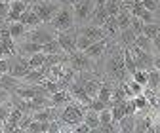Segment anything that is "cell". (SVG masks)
I'll list each match as a JSON object with an SVG mask.
<instances>
[{
	"label": "cell",
	"mask_w": 160,
	"mask_h": 133,
	"mask_svg": "<svg viewBox=\"0 0 160 133\" xmlns=\"http://www.w3.org/2000/svg\"><path fill=\"white\" fill-rule=\"evenodd\" d=\"M105 74L114 82H128L132 78V74L128 72L126 65H124V48L116 44L112 38H111V44L107 48V59H105Z\"/></svg>",
	"instance_id": "cell-1"
},
{
	"label": "cell",
	"mask_w": 160,
	"mask_h": 133,
	"mask_svg": "<svg viewBox=\"0 0 160 133\" xmlns=\"http://www.w3.org/2000/svg\"><path fill=\"white\" fill-rule=\"evenodd\" d=\"M55 31H67V29H72L76 25L74 21V10H72V4L69 6L67 2L57 10V13L53 15L52 23H50Z\"/></svg>",
	"instance_id": "cell-2"
},
{
	"label": "cell",
	"mask_w": 160,
	"mask_h": 133,
	"mask_svg": "<svg viewBox=\"0 0 160 133\" xmlns=\"http://www.w3.org/2000/svg\"><path fill=\"white\" fill-rule=\"evenodd\" d=\"M63 4H59L57 0H36L34 4H31V8L36 12V15L40 17V21L46 23V25H50L52 19H53V15L57 13V10L61 8Z\"/></svg>",
	"instance_id": "cell-3"
},
{
	"label": "cell",
	"mask_w": 160,
	"mask_h": 133,
	"mask_svg": "<svg viewBox=\"0 0 160 133\" xmlns=\"http://www.w3.org/2000/svg\"><path fill=\"white\" fill-rule=\"evenodd\" d=\"M72 10H74L76 27L88 25L92 21V17H93V12H95V0H82V2H74L72 4Z\"/></svg>",
	"instance_id": "cell-4"
},
{
	"label": "cell",
	"mask_w": 160,
	"mask_h": 133,
	"mask_svg": "<svg viewBox=\"0 0 160 133\" xmlns=\"http://www.w3.org/2000/svg\"><path fill=\"white\" fill-rule=\"evenodd\" d=\"M76 38H78V27L76 25L72 29H67V31H57V40H59V44H61V48L67 55H71L78 50Z\"/></svg>",
	"instance_id": "cell-5"
},
{
	"label": "cell",
	"mask_w": 160,
	"mask_h": 133,
	"mask_svg": "<svg viewBox=\"0 0 160 133\" xmlns=\"http://www.w3.org/2000/svg\"><path fill=\"white\" fill-rule=\"evenodd\" d=\"M67 65H71L76 72H84V70H95V61L93 59H90V57L82 51V50H76L74 53H71L69 55V63Z\"/></svg>",
	"instance_id": "cell-6"
},
{
	"label": "cell",
	"mask_w": 160,
	"mask_h": 133,
	"mask_svg": "<svg viewBox=\"0 0 160 133\" xmlns=\"http://www.w3.org/2000/svg\"><path fill=\"white\" fill-rule=\"evenodd\" d=\"M130 51H132L133 59H135V63H137V69H145V70H152V69H154V55H152V53L141 50V48L135 46V44L130 46Z\"/></svg>",
	"instance_id": "cell-7"
},
{
	"label": "cell",
	"mask_w": 160,
	"mask_h": 133,
	"mask_svg": "<svg viewBox=\"0 0 160 133\" xmlns=\"http://www.w3.org/2000/svg\"><path fill=\"white\" fill-rule=\"evenodd\" d=\"M31 70V63H29V57L25 55H12L10 57V74L15 76V78H23V76Z\"/></svg>",
	"instance_id": "cell-8"
},
{
	"label": "cell",
	"mask_w": 160,
	"mask_h": 133,
	"mask_svg": "<svg viewBox=\"0 0 160 133\" xmlns=\"http://www.w3.org/2000/svg\"><path fill=\"white\" fill-rule=\"evenodd\" d=\"M109 44H111V38H103V40H97V42L90 44V46L84 50V53L90 57V59H93V61H99V59H103V55L107 53V48H109Z\"/></svg>",
	"instance_id": "cell-9"
},
{
	"label": "cell",
	"mask_w": 160,
	"mask_h": 133,
	"mask_svg": "<svg viewBox=\"0 0 160 133\" xmlns=\"http://www.w3.org/2000/svg\"><path fill=\"white\" fill-rule=\"evenodd\" d=\"M78 32L80 34H86L92 42H97V40H103V38H109L105 29L99 27V25H93V23H88V25H82L78 27Z\"/></svg>",
	"instance_id": "cell-10"
},
{
	"label": "cell",
	"mask_w": 160,
	"mask_h": 133,
	"mask_svg": "<svg viewBox=\"0 0 160 133\" xmlns=\"http://www.w3.org/2000/svg\"><path fill=\"white\" fill-rule=\"evenodd\" d=\"M135 38H137V32H135V29H133V27H128V29L120 31V32L116 34L114 42H116V44H120L122 48H130V46L135 42Z\"/></svg>",
	"instance_id": "cell-11"
},
{
	"label": "cell",
	"mask_w": 160,
	"mask_h": 133,
	"mask_svg": "<svg viewBox=\"0 0 160 133\" xmlns=\"http://www.w3.org/2000/svg\"><path fill=\"white\" fill-rule=\"evenodd\" d=\"M38 51H42V44H38V42H32V40H21L17 44V53L19 55H25V57H31Z\"/></svg>",
	"instance_id": "cell-12"
},
{
	"label": "cell",
	"mask_w": 160,
	"mask_h": 133,
	"mask_svg": "<svg viewBox=\"0 0 160 133\" xmlns=\"http://www.w3.org/2000/svg\"><path fill=\"white\" fill-rule=\"evenodd\" d=\"M23 110L21 108H12V114H10V118L6 120V124H4V131L6 133H12V131H19V122H21V118H23Z\"/></svg>",
	"instance_id": "cell-13"
},
{
	"label": "cell",
	"mask_w": 160,
	"mask_h": 133,
	"mask_svg": "<svg viewBox=\"0 0 160 133\" xmlns=\"http://www.w3.org/2000/svg\"><path fill=\"white\" fill-rule=\"evenodd\" d=\"M135 133H154V118L151 114H145L143 118H137Z\"/></svg>",
	"instance_id": "cell-14"
},
{
	"label": "cell",
	"mask_w": 160,
	"mask_h": 133,
	"mask_svg": "<svg viewBox=\"0 0 160 133\" xmlns=\"http://www.w3.org/2000/svg\"><path fill=\"white\" fill-rule=\"evenodd\" d=\"M8 29H10V34H12V38H13L15 42H21L23 38H25V34H27V31H29V27L23 25L21 21H12V23H8Z\"/></svg>",
	"instance_id": "cell-15"
},
{
	"label": "cell",
	"mask_w": 160,
	"mask_h": 133,
	"mask_svg": "<svg viewBox=\"0 0 160 133\" xmlns=\"http://www.w3.org/2000/svg\"><path fill=\"white\" fill-rule=\"evenodd\" d=\"M50 97H52V105H53V107H59V108L72 101V95L69 93V89H57L55 93L50 95Z\"/></svg>",
	"instance_id": "cell-16"
},
{
	"label": "cell",
	"mask_w": 160,
	"mask_h": 133,
	"mask_svg": "<svg viewBox=\"0 0 160 133\" xmlns=\"http://www.w3.org/2000/svg\"><path fill=\"white\" fill-rule=\"evenodd\" d=\"M19 21H21L23 25H27L29 29H32V27H38L40 23H42V21H40V17L36 15V12L29 6L23 13H21V19H19Z\"/></svg>",
	"instance_id": "cell-17"
},
{
	"label": "cell",
	"mask_w": 160,
	"mask_h": 133,
	"mask_svg": "<svg viewBox=\"0 0 160 133\" xmlns=\"http://www.w3.org/2000/svg\"><path fill=\"white\" fill-rule=\"evenodd\" d=\"M135 122H137V118H135V114H126L124 118H120L118 120V131H122V133H133L135 131Z\"/></svg>",
	"instance_id": "cell-18"
},
{
	"label": "cell",
	"mask_w": 160,
	"mask_h": 133,
	"mask_svg": "<svg viewBox=\"0 0 160 133\" xmlns=\"http://www.w3.org/2000/svg\"><path fill=\"white\" fill-rule=\"evenodd\" d=\"M46 78V74H44V70L42 69H31L25 76H23V82H27V84H42V80Z\"/></svg>",
	"instance_id": "cell-19"
},
{
	"label": "cell",
	"mask_w": 160,
	"mask_h": 133,
	"mask_svg": "<svg viewBox=\"0 0 160 133\" xmlns=\"http://www.w3.org/2000/svg\"><path fill=\"white\" fill-rule=\"evenodd\" d=\"M97 99H101L103 103H107L111 107V101H112V84L103 82L101 88H99V91H97Z\"/></svg>",
	"instance_id": "cell-20"
},
{
	"label": "cell",
	"mask_w": 160,
	"mask_h": 133,
	"mask_svg": "<svg viewBox=\"0 0 160 133\" xmlns=\"http://www.w3.org/2000/svg\"><path fill=\"white\" fill-rule=\"evenodd\" d=\"M84 122L92 127V131H97V127L101 126V120H99V112H97V110L88 108V110H86V114H84Z\"/></svg>",
	"instance_id": "cell-21"
},
{
	"label": "cell",
	"mask_w": 160,
	"mask_h": 133,
	"mask_svg": "<svg viewBox=\"0 0 160 133\" xmlns=\"http://www.w3.org/2000/svg\"><path fill=\"white\" fill-rule=\"evenodd\" d=\"M135 46H139L141 50H145V51H149V53H152L154 55V48H152V40L149 36H145V34H137V38H135V42H133Z\"/></svg>",
	"instance_id": "cell-22"
},
{
	"label": "cell",
	"mask_w": 160,
	"mask_h": 133,
	"mask_svg": "<svg viewBox=\"0 0 160 133\" xmlns=\"http://www.w3.org/2000/svg\"><path fill=\"white\" fill-rule=\"evenodd\" d=\"M124 65H126L128 72L133 76V74H135V70H137V63H135V59H133V55H132L130 48H124Z\"/></svg>",
	"instance_id": "cell-23"
},
{
	"label": "cell",
	"mask_w": 160,
	"mask_h": 133,
	"mask_svg": "<svg viewBox=\"0 0 160 133\" xmlns=\"http://www.w3.org/2000/svg\"><path fill=\"white\" fill-rule=\"evenodd\" d=\"M42 51H44V53H65L57 38H55V40L46 42V44H42Z\"/></svg>",
	"instance_id": "cell-24"
},
{
	"label": "cell",
	"mask_w": 160,
	"mask_h": 133,
	"mask_svg": "<svg viewBox=\"0 0 160 133\" xmlns=\"http://www.w3.org/2000/svg\"><path fill=\"white\" fill-rule=\"evenodd\" d=\"M147 88H151V89H154V91L160 88V70H158V69L149 70V82H147Z\"/></svg>",
	"instance_id": "cell-25"
},
{
	"label": "cell",
	"mask_w": 160,
	"mask_h": 133,
	"mask_svg": "<svg viewBox=\"0 0 160 133\" xmlns=\"http://www.w3.org/2000/svg\"><path fill=\"white\" fill-rule=\"evenodd\" d=\"M12 108H13V105L10 103V99H8V101H4V103H0V120H2L4 124H6V120L10 118Z\"/></svg>",
	"instance_id": "cell-26"
},
{
	"label": "cell",
	"mask_w": 160,
	"mask_h": 133,
	"mask_svg": "<svg viewBox=\"0 0 160 133\" xmlns=\"http://www.w3.org/2000/svg\"><path fill=\"white\" fill-rule=\"evenodd\" d=\"M160 32V25H156V23H145V27H143V32L141 34H145V36H149L151 40Z\"/></svg>",
	"instance_id": "cell-27"
},
{
	"label": "cell",
	"mask_w": 160,
	"mask_h": 133,
	"mask_svg": "<svg viewBox=\"0 0 160 133\" xmlns=\"http://www.w3.org/2000/svg\"><path fill=\"white\" fill-rule=\"evenodd\" d=\"M29 63H31V69H40L44 65V51H38L34 55L29 57Z\"/></svg>",
	"instance_id": "cell-28"
},
{
	"label": "cell",
	"mask_w": 160,
	"mask_h": 133,
	"mask_svg": "<svg viewBox=\"0 0 160 133\" xmlns=\"http://www.w3.org/2000/svg\"><path fill=\"white\" fill-rule=\"evenodd\" d=\"M132 78H133L135 82H139V84L147 86V82H149V70H145V69H137Z\"/></svg>",
	"instance_id": "cell-29"
},
{
	"label": "cell",
	"mask_w": 160,
	"mask_h": 133,
	"mask_svg": "<svg viewBox=\"0 0 160 133\" xmlns=\"http://www.w3.org/2000/svg\"><path fill=\"white\" fill-rule=\"evenodd\" d=\"M99 120H101V126H111L112 124V114H111V107L103 108L99 112Z\"/></svg>",
	"instance_id": "cell-30"
},
{
	"label": "cell",
	"mask_w": 160,
	"mask_h": 133,
	"mask_svg": "<svg viewBox=\"0 0 160 133\" xmlns=\"http://www.w3.org/2000/svg\"><path fill=\"white\" fill-rule=\"evenodd\" d=\"M90 44H93V42L90 40V38H88L86 34H80V32H78V38H76V48L84 51V50H86V48H88Z\"/></svg>",
	"instance_id": "cell-31"
},
{
	"label": "cell",
	"mask_w": 160,
	"mask_h": 133,
	"mask_svg": "<svg viewBox=\"0 0 160 133\" xmlns=\"http://www.w3.org/2000/svg\"><path fill=\"white\" fill-rule=\"evenodd\" d=\"M88 108H92V110H97V112H101L103 108H109V105H107V103H103L101 99H97V97H93V99L90 101Z\"/></svg>",
	"instance_id": "cell-32"
},
{
	"label": "cell",
	"mask_w": 160,
	"mask_h": 133,
	"mask_svg": "<svg viewBox=\"0 0 160 133\" xmlns=\"http://www.w3.org/2000/svg\"><path fill=\"white\" fill-rule=\"evenodd\" d=\"M128 86L132 88L133 95H141V93L145 91V86H143V84H139V82H135L133 78H130V80H128Z\"/></svg>",
	"instance_id": "cell-33"
},
{
	"label": "cell",
	"mask_w": 160,
	"mask_h": 133,
	"mask_svg": "<svg viewBox=\"0 0 160 133\" xmlns=\"http://www.w3.org/2000/svg\"><path fill=\"white\" fill-rule=\"evenodd\" d=\"M32 120H34V118H32V114H23L21 122H19V131H27Z\"/></svg>",
	"instance_id": "cell-34"
},
{
	"label": "cell",
	"mask_w": 160,
	"mask_h": 133,
	"mask_svg": "<svg viewBox=\"0 0 160 133\" xmlns=\"http://www.w3.org/2000/svg\"><path fill=\"white\" fill-rule=\"evenodd\" d=\"M132 27L135 29V32H137V34H141V32H143V27H145L143 19H139V17H133V19H132Z\"/></svg>",
	"instance_id": "cell-35"
},
{
	"label": "cell",
	"mask_w": 160,
	"mask_h": 133,
	"mask_svg": "<svg viewBox=\"0 0 160 133\" xmlns=\"http://www.w3.org/2000/svg\"><path fill=\"white\" fill-rule=\"evenodd\" d=\"M8 13H10V4L0 2V19H8Z\"/></svg>",
	"instance_id": "cell-36"
},
{
	"label": "cell",
	"mask_w": 160,
	"mask_h": 133,
	"mask_svg": "<svg viewBox=\"0 0 160 133\" xmlns=\"http://www.w3.org/2000/svg\"><path fill=\"white\" fill-rule=\"evenodd\" d=\"M152 48H154V55H156V53H160V32L152 38Z\"/></svg>",
	"instance_id": "cell-37"
},
{
	"label": "cell",
	"mask_w": 160,
	"mask_h": 133,
	"mask_svg": "<svg viewBox=\"0 0 160 133\" xmlns=\"http://www.w3.org/2000/svg\"><path fill=\"white\" fill-rule=\"evenodd\" d=\"M8 99H10V91H8L6 88L0 86V103H4V101H8Z\"/></svg>",
	"instance_id": "cell-38"
},
{
	"label": "cell",
	"mask_w": 160,
	"mask_h": 133,
	"mask_svg": "<svg viewBox=\"0 0 160 133\" xmlns=\"http://www.w3.org/2000/svg\"><path fill=\"white\" fill-rule=\"evenodd\" d=\"M154 69H158V70H160V53H156V55H154Z\"/></svg>",
	"instance_id": "cell-39"
},
{
	"label": "cell",
	"mask_w": 160,
	"mask_h": 133,
	"mask_svg": "<svg viewBox=\"0 0 160 133\" xmlns=\"http://www.w3.org/2000/svg\"><path fill=\"white\" fill-rule=\"evenodd\" d=\"M2 131H4V122L0 120V133H2Z\"/></svg>",
	"instance_id": "cell-40"
},
{
	"label": "cell",
	"mask_w": 160,
	"mask_h": 133,
	"mask_svg": "<svg viewBox=\"0 0 160 133\" xmlns=\"http://www.w3.org/2000/svg\"><path fill=\"white\" fill-rule=\"evenodd\" d=\"M74 2H82V0H71V4H74Z\"/></svg>",
	"instance_id": "cell-41"
},
{
	"label": "cell",
	"mask_w": 160,
	"mask_h": 133,
	"mask_svg": "<svg viewBox=\"0 0 160 133\" xmlns=\"http://www.w3.org/2000/svg\"><path fill=\"white\" fill-rule=\"evenodd\" d=\"M4 2H8V4H12V2H13V0H4Z\"/></svg>",
	"instance_id": "cell-42"
},
{
	"label": "cell",
	"mask_w": 160,
	"mask_h": 133,
	"mask_svg": "<svg viewBox=\"0 0 160 133\" xmlns=\"http://www.w3.org/2000/svg\"><path fill=\"white\" fill-rule=\"evenodd\" d=\"M69 2H71V0H69Z\"/></svg>",
	"instance_id": "cell-43"
}]
</instances>
